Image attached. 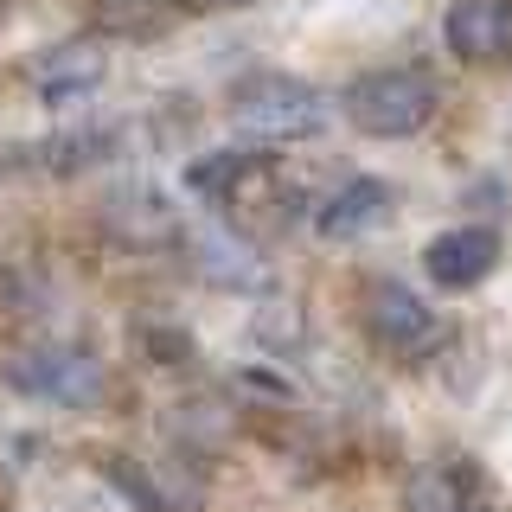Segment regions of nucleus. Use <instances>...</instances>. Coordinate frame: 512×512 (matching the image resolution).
Returning <instances> with one entry per match:
<instances>
[{
  "label": "nucleus",
  "instance_id": "3",
  "mask_svg": "<svg viewBox=\"0 0 512 512\" xmlns=\"http://www.w3.org/2000/svg\"><path fill=\"white\" fill-rule=\"evenodd\" d=\"M231 122L250 141H301L327 122V96L288 71H256L231 90Z\"/></svg>",
  "mask_w": 512,
  "mask_h": 512
},
{
  "label": "nucleus",
  "instance_id": "5",
  "mask_svg": "<svg viewBox=\"0 0 512 512\" xmlns=\"http://www.w3.org/2000/svg\"><path fill=\"white\" fill-rule=\"evenodd\" d=\"M365 327L378 346H391L397 359H423L429 346H442V314L416 295L410 282H372L365 288Z\"/></svg>",
  "mask_w": 512,
  "mask_h": 512
},
{
  "label": "nucleus",
  "instance_id": "4",
  "mask_svg": "<svg viewBox=\"0 0 512 512\" xmlns=\"http://www.w3.org/2000/svg\"><path fill=\"white\" fill-rule=\"evenodd\" d=\"M116 148H122V128L84 122V128H58V135H32V141L0 148V173L7 180H71V173L116 160Z\"/></svg>",
  "mask_w": 512,
  "mask_h": 512
},
{
  "label": "nucleus",
  "instance_id": "1",
  "mask_svg": "<svg viewBox=\"0 0 512 512\" xmlns=\"http://www.w3.org/2000/svg\"><path fill=\"white\" fill-rule=\"evenodd\" d=\"M442 90L423 64H384V71H365L340 90V116L372 141H404L416 128H429Z\"/></svg>",
  "mask_w": 512,
  "mask_h": 512
},
{
  "label": "nucleus",
  "instance_id": "8",
  "mask_svg": "<svg viewBox=\"0 0 512 512\" xmlns=\"http://www.w3.org/2000/svg\"><path fill=\"white\" fill-rule=\"evenodd\" d=\"M397 212V192L378 180V173H359V180H340L320 199V212H314V231L320 237H333V244H359V237H372L384 231Z\"/></svg>",
  "mask_w": 512,
  "mask_h": 512
},
{
  "label": "nucleus",
  "instance_id": "12",
  "mask_svg": "<svg viewBox=\"0 0 512 512\" xmlns=\"http://www.w3.org/2000/svg\"><path fill=\"white\" fill-rule=\"evenodd\" d=\"M109 480H116V493L135 500V512H192L186 493H167V474L141 468V461H128V455H109Z\"/></svg>",
  "mask_w": 512,
  "mask_h": 512
},
{
  "label": "nucleus",
  "instance_id": "11",
  "mask_svg": "<svg viewBox=\"0 0 512 512\" xmlns=\"http://www.w3.org/2000/svg\"><path fill=\"white\" fill-rule=\"evenodd\" d=\"M269 167V154H250V148H218V154H199L186 167V186L199 192L205 205H224L237 186L250 180V173H263Z\"/></svg>",
  "mask_w": 512,
  "mask_h": 512
},
{
  "label": "nucleus",
  "instance_id": "2",
  "mask_svg": "<svg viewBox=\"0 0 512 512\" xmlns=\"http://www.w3.org/2000/svg\"><path fill=\"white\" fill-rule=\"evenodd\" d=\"M0 378H7L20 397L52 404V410H90V404H103V391H109L103 359H96L90 346H71V340H32V346H20L7 365H0Z\"/></svg>",
  "mask_w": 512,
  "mask_h": 512
},
{
  "label": "nucleus",
  "instance_id": "9",
  "mask_svg": "<svg viewBox=\"0 0 512 512\" xmlns=\"http://www.w3.org/2000/svg\"><path fill=\"white\" fill-rule=\"evenodd\" d=\"M404 512H487V474L468 455L423 461L404 480Z\"/></svg>",
  "mask_w": 512,
  "mask_h": 512
},
{
  "label": "nucleus",
  "instance_id": "14",
  "mask_svg": "<svg viewBox=\"0 0 512 512\" xmlns=\"http://www.w3.org/2000/svg\"><path fill=\"white\" fill-rule=\"evenodd\" d=\"M186 7H244V0H186Z\"/></svg>",
  "mask_w": 512,
  "mask_h": 512
},
{
  "label": "nucleus",
  "instance_id": "7",
  "mask_svg": "<svg viewBox=\"0 0 512 512\" xmlns=\"http://www.w3.org/2000/svg\"><path fill=\"white\" fill-rule=\"evenodd\" d=\"M442 45L461 64H512V0H448Z\"/></svg>",
  "mask_w": 512,
  "mask_h": 512
},
{
  "label": "nucleus",
  "instance_id": "10",
  "mask_svg": "<svg viewBox=\"0 0 512 512\" xmlns=\"http://www.w3.org/2000/svg\"><path fill=\"white\" fill-rule=\"evenodd\" d=\"M109 77V52L103 45H58V52L26 64V84L45 96V103H77V96L103 90Z\"/></svg>",
  "mask_w": 512,
  "mask_h": 512
},
{
  "label": "nucleus",
  "instance_id": "13",
  "mask_svg": "<svg viewBox=\"0 0 512 512\" xmlns=\"http://www.w3.org/2000/svg\"><path fill=\"white\" fill-rule=\"evenodd\" d=\"M96 7H109V13H122V20H141V13H154V7H167V0H96Z\"/></svg>",
  "mask_w": 512,
  "mask_h": 512
},
{
  "label": "nucleus",
  "instance_id": "6",
  "mask_svg": "<svg viewBox=\"0 0 512 512\" xmlns=\"http://www.w3.org/2000/svg\"><path fill=\"white\" fill-rule=\"evenodd\" d=\"M500 250H506V237L493 224H448V231H436L423 244V276L448 288V295H461V288H480L500 269Z\"/></svg>",
  "mask_w": 512,
  "mask_h": 512
}]
</instances>
